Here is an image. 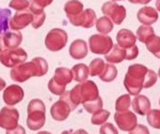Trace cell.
<instances>
[{"label": "cell", "mask_w": 160, "mask_h": 134, "mask_svg": "<svg viewBox=\"0 0 160 134\" xmlns=\"http://www.w3.org/2000/svg\"><path fill=\"white\" fill-rule=\"evenodd\" d=\"M158 75L160 77V68H159V70H158Z\"/></svg>", "instance_id": "obj_48"}, {"label": "cell", "mask_w": 160, "mask_h": 134, "mask_svg": "<svg viewBox=\"0 0 160 134\" xmlns=\"http://www.w3.org/2000/svg\"><path fill=\"white\" fill-rule=\"evenodd\" d=\"M37 134H52L51 132H49V131H39L38 133Z\"/></svg>", "instance_id": "obj_46"}, {"label": "cell", "mask_w": 160, "mask_h": 134, "mask_svg": "<svg viewBox=\"0 0 160 134\" xmlns=\"http://www.w3.org/2000/svg\"><path fill=\"white\" fill-rule=\"evenodd\" d=\"M5 87H6V82L2 78H0V91L5 89Z\"/></svg>", "instance_id": "obj_44"}, {"label": "cell", "mask_w": 160, "mask_h": 134, "mask_svg": "<svg viewBox=\"0 0 160 134\" xmlns=\"http://www.w3.org/2000/svg\"><path fill=\"white\" fill-rule=\"evenodd\" d=\"M145 45L151 54L160 59V37L155 35L145 43Z\"/></svg>", "instance_id": "obj_27"}, {"label": "cell", "mask_w": 160, "mask_h": 134, "mask_svg": "<svg viewBox=\"0 0 160 134\" xmlns=\"http://www.w3.org/2000/svg\"><path fill=\"white\" fill-rule=\"evenodd\" d=\"M53 0H30L29 9L32 11V13L41 12L44 11L43 9L50 6L52 3Z\"/></svg>", "instance_id": "obj_32"}, {"label": "cell", "mask_w": 160, "mask_h": 134, "mask_svg": "<svg viewBox=\"0 0 160 134\" xmlns=\"http://www.w3.org/2000/svg\"><path fill=\"white\" fill-rule=\"evenodd\" d=\"M22 41V35L20 31L12 30L7 31L4 34V42L7 49H13L19 47Z\"/></svg>", "instance_id": "obj_22"}, {"label": "cell", "mask_w": 160, "mask_h": 134, "mask_svg": "<svg viewBox=\"0 0 160 134\" xmlns=\"http://www.w3.org/2000/svg\"><path fill=\"white\" fill-rule=\"evenodd\" d=\"M27 59L26 52L20 47L13 49H6L0 54V62L7 68H14Z\"/></svg>", "instance_id": "obj_7"}, {"label": "cell", "mask_w": 160, "mask_h": 134, "mask_svg": "<svg viewBox=\"0 0 160 134\" xmlns=\"http://www.w3.org/2000/svg\"><path fill=\"white\" fill-rule=\"evenodd\" d=\"M88 47L83 39H75L69 47V54L75 60H81L87 56Z\"/></svg>", "instance_id": "obj_17"}, {"label": "cell", "mask_w": 160, "mask_h": 134, "mask_svg": "<svg viewBox=\"0 0 160 134\" xmlns=\"http://www.w3.org/2000/svg\"><path fill=\"white\" fill-rule=\"evenodd\" d=\"M11 10L8 8H0V34L6 33L9 27V18Z\"/></svg>", "instance_id": "obj_28"}, {"label": "cell", "mask_w": 160, "mask_h": 134, "mask_svg": "<svg viewBox=\"0 0 160 134\" xmlns=\"http://www.w3.org/2000/svg\"><path fill=\"white\" fill-rule=\"evenodd\" d=\"M117 69L115 66H113L111 63H107L105 64V67L102 70V72L98 75L99 79L105 83H111L112 81L115 80V78L117 77Z\"/></svg>", "instance_id": "obj_24"}, {"label": "cell", "mask_w": 160, "mask_h": 134, "mask_svg": "<svg viewBox=\"0 0 160 134\" xmlns=\"http://www.w3.org/2000/svg\"><path fill=\"white\" fill-rule=\"evenodd\" d=\"M114 120L117 127L123 131L129 132L138 125L136 115L128 110L124 112H116L114 115Z\"/></svg>", "instance_id": "obj_11"}, {"label": "cell", "mask_w": 160, "mask_h": 134, "mask_svg": "<svg viewBox=\"0 0 160 134\" xmlns=\"http://www.w3.org/2000/svg\"><path fill=\"white\" fill-rule=\"evenodd\" d=\"M34 15V19H33V22H32V26L36 29L41 27L45 22V19H46V14L44 11H41V12H37V13H33Z\"/></svg>", "instance_id": "obj_36"}, {"label": "cell", "mask_w": 160, "mask_h": 134, "mask_svg": "<svg viewBox=\"0 0 160 134\" xmlns=\"http://www.w3.org/2000/svg\"><path fill=\"white\" fill-rule=\"evenodd\" d=\"M156 8H157V10H158L160 12V0H157V2H156Z\"/></svg>", "instance_id": "obj_45"}, {"label": "cell", "mask_w": 160, "mask_h": 134, "mask_svg": "<svg viewBox=\"0 0 160 134\" xmlns=\"http://www.w3.org/2000/svg\"><path fill=\"white\" fill-rule=\"evenodd\" d=\"M159 105H160V99H159Z\"/></svg>", "instance_id": "obj_49"}, {"label": "cell", "mask_w": 160, "mask_h": 134, "mask_svg": "<svg viewBox=\"0 0 160 134\" xmlns=\"http://www.w3.org/2000/svg\"><path fill=\"white\" fill-rule=\"evenodd\" d=\"M132 108L135 113L139 114L140 116H145L151 110V101L144 95L135 96L132 101Z\"/></svg>", "instance_id": "obj_19"}, {"label": "cell", "mask_w": 160, "mask_h": 134, "mask_svg": "<svg viewBox=\"0 0 160 134\" xmlns=\"http://www.w3.org/2000/svg\"><path fill=\"white\" fill-rule=\"evenodd\" d=\"M146 116L148 124L154 129L160 130V110H150V112Z\"/></svg>", "instance_id": "obj_34"}, {"label": "cell", "mask_w": 160, "mask_h": 134, "mask_svg": "<svg viewBox=\"0 0 160 134\" xmlns=\"http://www.w3.org/2000/svg\"><path fill=\"white\" fill-rule=\"evenodd\" d=\"M6 134H26V132H25V130L22 126L18 125L15 129L7 131Z\"/></svg>", "instance_id": "obj_40"}, {"label": "cell", "mask_w": 160, "mask_h": 134, "mask_svg": "<svg viewBox=\"0 0 160 134\" xmlns=\"http://www.w3.org/2000/svg\"><path fill=\"white\" fill-rule=\"evenodd\" d=\"M46 121V107L41 100L34 99L30 100L27 106L26 125L31 131H38Z\"/></svg>", "instance_id": "obj_4"}, {"label": "cell", "mask_w": 160, "mask_h": 134, "mask_svg": "<svg viewBox=\"0 0 160 134\" xmlns=\"http://www.w3.org/2000/svg\"><path fill=\"white\" fill-rule=\"evenodd\" d=\"M89 48L93 54H107L113 46L112 39L103 34H95L89 38Z\"/></svg>", "instance_id": "obj_8"}, {"label": "cell", "mask_w": 160, "mask_h": 134, "mask_svg": "<svg viewBox=\"0 0 160 134\" xmlns=\"http://www.w3.org/2000/svg\"><path fill=\"white\" fill-rule=\"evenodd\" d=\"M84 110L89 113V114H95L98 111L101 110L103 108V100L101 99V97L99 96L97 100H91V101H87L85 103L82 104Z\"/></svg>", "instance_id": "obj_31"}, {"label": "cell", "mask_w": 160, "mask_h": 134, "mask_svg": "<svg viewBox=\"0 0 160 134\" xmlns=\"http://www.w3.org/2000/svg\"><path fill=\"white\" fill-rule=\"evenodd\" d=\"M112 1H113V2H117V1H124V0H112Z\"/></svg>", "instance_id": "obj_47"}, {"label": "cell", "mask_w": 160, "mask_h": 134, "mask_svg": "<svg viewBox=\"0 0 160 134\" xmlns=\"http://www.w3.org/2000/svg\"><path fill=\"white\" fill-rule=\"evenodd\" d=\"M158 74L142 64L128 67L124 79V85L130 96H138L143 88L154 86L158 81Z\"/></svg>", "instance_id": "obj_1"}, {"label": "cell", "mask_w": 160, "mask_h": 134, "mask_svg": "<svg viewBox=\"0 0 160 134\" xmlns=\"http://www.w3.org/2000/svg\"><path fill=\"white\" fill-rule=\"evenodd\" d=\"M132 4H141V5H147L152 0H128Z\"/></svg>", "instance_id": "obj_42"}, {"label": "cell", "mask_w": 160, "mask_h": 134, "mask_svg": "<svg viewBox=\"0 0 160 134\" xmlns=\"http://www.w3.org/2000/svg\"><path fill=\"white\" fill-rule=\"evenodd\" d=\"M131 99H130V95L127 94V95H122L120 96L115 102V110L116 112H124V111H128L131 105Z\"/></svg>", "instance_id": "obj_30"}, {"label": "cell", "mask_w": 160, "mask_h": 134, "mask_svg": "<svg viewBox=\"0 0 160 134\" xmlns=\"http://www.w3.org/2000/svg\"><path fill=\"white\" fill-rule=\"evenodd\" d=\"M73 80L71 70L60 67L54 71L53 77L48 83V88L51 93L56 96H61L66 91V86Z\"/></svg>", "instance_id": "obj_5"}, {"label": "cell", "mask_w": 160, "mask_h": 134, "mask_svg": "<svg viewBox=\"0 0 160 134\" xmlns=\"http://www.w3.org/2000/svg\"><path fill=\"white\" fill-rule=\"evenodd\" d=\"M48 62L42 57H35L30 62H23L10 70V78L16 83H24L32 77H41L47 74Z\"/></svg>", "instance_id": "obj_2"}, {"label": "cell", "mask_w": 160, "mask_h": 134, "mask_svg": "<svg viewBox=\"0 0 160 134\" xmlns=\"http://www.w3.org/2000/svg\"><path fill=\"white\" fill-rule=\"evenodd\" d=\"M116 40L117 44L121 46L124 49H128L134 45H136L137 37L134 35V33L127 28L119 30V32L116 35Z\"/></svg>", "instance_id": "obj_18"}, {"label": "cell", "mask_w": 160, "mask_h": 134, "mask_svg": "<svg viewBox=\"0 0 160 134\" xmlns=\"http://www.w3.org/2000/svg\"><path fill=\"white\" fill-rule=\"evenodd\" d=\"M23 89L18 85H11L8 86L3 92V100L8 106L18 104L23 100Z\"/></svg>", "instance_id": "obj_13"}, {"label": "cell", "mask_w": 160, "mask_h": 134, "mask_svg": "<svg viewBox=\"0 0 160 134\" xmlns=\"http://www.w3.org/2000/svg\"><path fill=\"white\" fill-rule=\"evenodd\" d=\"M138 21L144 25H151L158 20V10L149 6H144L140 8L137 13Z\"/></svg>", "instance_id": "obj_16"}, {"label": "cell", "mask_w": 160, "mask_h": 134, "mask_svg": "<svg viewBox=\"0 0 160 134\" xmlns=\"http://www.w3.org/2000/svg\"><path fill=\"white\" fill-rule=\"evenodd\" d=\"M20 115L16 108L11 106L3 107L0 111V128L8 131L18 126Z\"/></svg>", "instance_id": "obj_10"}, {"label": "cell", "mask_w": 160, "mask_h": 134, "mask_svg": "<svg viewBox=\"0 0 160 134\" xmlns=\"http://www.w3.org/2000/svg\"><path fill=\"white\" fill-rule=\"evenodd\" d=\"M68 95L72 105L77 108L81 103L83 104L97 100L99 97V91L95 82L86 80L75 85L70 91H68Z\"/></svg>", "instance_id": "obj_3"}, {"label": "cell", "mask_w": 160, "mask_h": 134, "mask_svg": "<svg viewBox=\"0 0 160 134\" xmlns=\"http://www.w3.org/2000/svg\"><path fill=\"white\" fill-rule=\"evenodd\" d=\"M72 74H73V80L78 83H82L87 80L90 72H89V67H87L83 63L77 64L73 66L71 69Z\"/></svg>", "instance_id": "obj_23"}, {"label": "cell", "mask_w": 160, "mask_h": 134, "mask_svg": "<svg viewBox=\"0 0 160 134\" xmlns=\"http://www.w3.org/2000/svg\"><path fill=\"white\" fill-rule=\"evenodd\" d=\"M68 34L61 28H52L45 38V46L51 52H58L64 49L68 43Z\"/></svg>", "instance_id": "obj_6"}, {"label": "cell", "mask_w": 160, "mask_h": 134, "mask_svg": "<svg viewBox=\"0 0 160 134\" xmlns=\"http://www.w3.org/2000/svg\"><path fill=\"white\" fill-rule=\"evenodd\" d=\"M30 2L29 0H10L8 6L11 8H14L17 11L24 10L29 8Z\"/></svg>", "instance_id": "obj_35"}, {"label": "cell", "mask_w": 160, "mask_h": 134, "mask_svg": "<svg viewBox=\"0 0 160 134\" xmlns=\"http://www.w3.org/2000/svg\"><path fill=\"white\" fill-rule=\"evenodd\" d=\"M126 50H127V59L126 60H133L138 57L139 48L136 45H134L128 49H126Z\"/></svg>", "instance_id": "obj_38"}, {"label": "cell", "mask_w": 160, "mask_h": 134, "mask_svg": "<svg viewBox=\"0 0 160 134\" xmlns=\"http://www.w3.org/2000/svg\"><path fill=\"white\" fill-rule=\"evenodd\" d=\"M101 11L105 16L110 18L113 23L118 25L121 24L127 17L126 8L113 1L105 2L101 7Z\"/></svg>", "instance_id": "obj_9"}, {"label": "cell", "mask_w": 160, "mask_h": 134, "mask_svg": "<svg viewBox=\"0 0 160 134\" xmlns=\"http://www.w3.org/2000/svg\"><path fill=\"white\" fill-rule=\"evenodd\" d=\"M34 19V15L32 11L28 8L24 10H20L17 11L14 16L9 20V27L11 30H16L20 31L29 24L32 23Z\"/></svg>", "instance_id": "obj_12"}, {"label": "cell", "mask_w": 160, "mask_h": 134, "mask_svg": "<svg viewBox=\"0 0 160 134\" xmlns=\"http://www.w3.org/2000/svg\"><path fill=\"white\" fill-rule=\"evenodd\" d=\"M64 10L68 21L71 22L83 11V4L79 0H69L65 4Z\"/></svg>", "instance_id": "obj_21"}, {"label": "cell", "mask_w": 160, "mask_h": 134, "mask_svg": "<svg viewBox=\"0 0 160 134\" xmlns=\"http://www.w3.org/2000/svg\"><path fill=\"white\" fill-rule=\"evenodd\" d=\"M61 134H88V132L85 131L84 130H78V131H75L70 130V131H65Z\"/></svg>", "instance_id": "obj_41"}, {"label": "cell", "mask_w": 160, "mask_h": 134, "mask_svg": "<svg viewBox=\"0 0 160 134\" xmlns=\"http://www.w3.org/2000/svg\"><path fill=\"white\" fill-rule=\"evenodd\" d=\"M128 134H150L148 128L144 125L138 124Z\"/></svg>", "instance_id": "obj_39"}, {"label": "cell", "mask_w": 160, "mask_h": 134, "mask_svg": "<svg viewBox=\"0 0 160 134\" xmlns=\"http://www.w3.org/2000/svg\"><path fill=\"white\" fill-rule=\"evenodd\" d=\"M127 59V50L119 46L118 44H113L112 50L105 54V60L111 64H118Z\"/></svg>", "instance_id": "obj_20"}, {"label": "cell", "mask_w": 160, "mask_h": 134, "mask_svg": "<svg viewBox=\"0 0 160 134\" xmlns=\"http://www.w3.org/2000/svg\"><path fill=\"white\" fill-rule=\"evenodd\" d=\"M97 14L92 8L83 9V11L74 20L70 22L71 24L75 26H82L83 28H91L96 24Z\"/></svg>", "instance_id": "obj_15"}, {"label": "cell", "mask_w": 160, "mask_h": 134, "mask_svg": "<svg viewBox=\"0 0 160 134\" xmlns=\"http://www.w3.org/2000/svg\"><path fill=\"white\" fill-rule=\"evenodd\" d=\"M110 116H111V113L109 111L101 109L98 111L97 113L93 114V116L91 118V123L93 125H102L108 120Z\"/></svg>", "instance_id": "obj_33"}, {"label": "cell", "mask_w": 160, "mask_h": 134, "mask_svg": "<svg viewBox=\"0 0 160 134\" xmlns=\"http://www.w3.org/2000/svg\"><path fill=\"white\" fill-rule=\"evenodd\" d=\"M6 49H7V48H6L5 42H4V35L0 34V54H1L4 50H6Z\"/></svg>", "instance_id": "obj_43"}, {"label": "cell", "mask_w": 160, "mask_h": 134, "mask_svg": "<svg viewBox=\"0 0 160 134\" xmlns=\"http://www.w3.org/2000/svg\"><path fill=\"white\" fill-rule=\"evenodd\" d=\"M99 134H119L118 130L112 123H105L99 129Z\"/></svg>", "instance_id": "obj_37"}, {"label": "cell", "mask_w": 160, "mask_h": 134, "mask_svg": "<svg viewBox=\"0 0 160 134\" xmlns=\"http://www.w3.org/2000/svg\"><path fill=\"white\" fill-rule=\"evenodd\" d=\"M155 34V30L151 25H141L136 32V37L137 39L140 40L142 43H146L152 37H154Z\"/></svg>", "instance_id": "obj_26"}, {"label": "cell", "mask_w": 160, "mask_h": 134, "mask_svg": "<svg viewBox=\"0 0 160 134\" xmlns=\"http://www.w3.org/2000/svg\"><path fill=\"white\" fill-rule=\"evenodd\" d=\"M73 111L70 104L64 99L60 98L51 107V116L56 121H65L69 116L70 112Z\"/></svg>", "instance_id": "obj_14"}, {"label": "cell", "mask_w": 160, "mask_h": 134, "mask_svg": "<svg viewBox=\"0 0 160 134\" xmlns=\"http://www.w3.org/2000/svg\"><path fill=\"white\" fill-rule=\"evenodd\" d=\"M97 30L103 35H107L113 30V23L107 16H102L96 22Z\"/></svg>", "instance_id": "obj_25"}, {"label": "cell", "mask_w": 160, "mask_h": 134, "mask_svg": "<svg viewBox=\"0 0 160 134\" xmlns=\"http://www.w3.org/2000/svg\"><path fill=\"white\" fill-rule=\"evenodd\" d=\"M105 62L103 59L101 58H95L89 65V72H90V76L92 77H95V76H98L104 67H105Z\"/></svg>", "instance_id": "obj_29"}]
</instances>
